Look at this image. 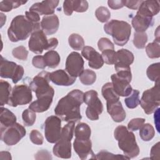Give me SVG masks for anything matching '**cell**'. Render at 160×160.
<instances>
[{
    "label": "cell",
    "mask_w": 160,
    "mask_h": 160,
    "mask_svg": "<svg viewBox=\"0 0 160 160\" xmlns=\"http://www.w3.org/2000/svg\"><path fill=\"white\" fill-rule=\"evenodd\" d=\"M79 80L82 84L86 86L92 85L96 80V74L94 71L89 69H84L79 76Z\"/></svg>",
    "instance_id": "1f68e13d"
},
{
    "label": "cell",
    "mask_w": 160,
    "mask_h": 160,
    "mask_svg": "<svg viewBox=\"0 0 160 160\" xmlns=\"http://www.w3.org/2000/svg\"><path fill=\"white\" fill-rule=\"evenodd\" d=\"M155 135V130L149 123L144 124L139 129V136L144 141H151Z\"/></svg>",
    "instance_id": "4dcf8cb0"
},
{
    "label": "cell",
    "mask_w": 160,
    "mask_h": 160,
    "mask_svg": "<svg viewBox=\"0 0 160 160\" xmlns=\"http://www.w3.org/2000/svg\"><path fill=\"white\" fill-rule=\"evenodd\" d=\"M159 142H158L155 144L151 149L150 152V158L152 159H159Z\"/></svg>",
    "instance_id": "816d5d0a"
},
{
    "label": "cell",
    "mask_w": 160,
    "mask_h": 160,
    "mask_svg": "<svg viewBox=\"0 0 160 160\" xmlns=\"http://www.w3.org/2000/svg\"><path fill=\"white\" fill-rule=\"evenodd\" d=\"M74 122H68L62 128L59 139L53 146V154L61 158L69 159L71 157V139L74 131Z\"/></svg>",
    "instance_id": "5b68a950"
},
{
    "label": "cell",
    "mask_w": 160,
    "mask_h": 160,
    "mask_svg": "<svg viewBox=\"0 0 160 160\" xmlns=\"http://www.w3.org/2000/svg\"><path fill=\"white\" fill-rule=\"evenodd\" d=\"M29 138L31 141L36 145H41L44 141V138L42 134L36 129H33L31 131Z\"/></svg>",
    "instance_id": "7dc6e473"
},
{
    "label": "cell",
    "mask_w": 160,
    "mask_h": 160,
    "mask_svg": "<svg viewBox=\"0 0 160 160\" xmlns=\"http://www.w3.org/2000/svg\"><path fill=\"white\" fill-rule=\"evenodd\" d=\"M145 119L144 118H134L131 119L128 124V129L131 131H136L140 129V128L144 124Z\"/></svg>",
    "instance_id": "bcb514c9"
},
{
    "label": "cell",
    "mask_w": 160,
    "mask_h": 160,
    "mask_svg": "<svg viewBox=\"0 0 160 160\" xmlns=\"http://www.w3.org/2000/svg\"><path fill=\"white\" fill-rule=\"evenodd\" d=\"M69 46L74 50L79 51L84 47V41L81 36L76 33L71 34L68 38Z\"/></svg>",
    "instance_id": "d6a6232c"
},
{
    "label": "cell",
    "mask_w": 160,
    "mask_h": 160,
    "mask_svg": "<svg viewBox=\"0 0 160 160\" xmlns=\"http://www.w3.org/2000/svg\"><path fill=\"white\" fill-rule=\"evenodd\" d=\"M131 24L136 32H145L153 24V18L136 12L135 16L132 19Z\"/></svg>",
    "instance_id": "cb8c5ba5"
},
{
    "label": "cell",
    "mask_w": 160,
    "mask_h": 160,
    "mask_svg": "<svg viewBox=\"0 0 160 160\" xmlns=\"http://www.w3.org/2000/svg\"><path fill=\"white\" fill-rule=\"evenodd\" d=\"M58 45V40L56 38L47 39L46 34L41 29L34 31L31 35L28 47L32 52L41 54L44 50H52Z\"/></svg>",
    "instance_id": "8992f818"
},
{
    "label": "cell",
    "mask_w": 160,
    "mask_h": 160,
    "mask_svg": "<svg viewBox=\"0 0 160 160\" xmlns=\"http://www.w3.org/2000/svg\"><path fill=\"white\" fill-rule=\"evenodd\" d=\"M95 159H112V160H124L130 159V158L126 155L114 154L106 150H102L96 154Z\"/></svg>",
    "instance_id": "d590c367"
},
{
    "label": "cell",
    "mask_w": 160,
    "mask_h": 160,
    "mask_svg": "<svg viewBox=\"0 0 160 160\" xmlns=\"http://www.w3.org/2000/svg\"><path fill=\"white\" fill-rule=\"evenodd\" d=\"M104 30L106 34L112 36L116 45L122 46L129 39L131 26L126 21L112 19L104 24Z\"/></svg>",
    "instance_id": "277c9868"
},
{
    "label": "cell",
    "mask_w": 160,
    "mask_h": 160,
    "mask_svg": "<svg viewBox=\"0 0 160 160\" xmlns=\"http://www.w3.org/2000/svg\"><path fill=\"white\" fill-rule=\"evenodd\" d=\"M24 73V70L22 66L7 60L1 55L0 76L2 78H10L14 84H16L22 79Z\"/></svg>",
    "instance_id": "8fae6325"
},
{
    "label": "cell",
    "mask_w": 160,
    "mask_h": 160,
    "mask_svg": "<svg viewBox=\"0 0 160 160\" xmlns=\"http://www.w3.org/2000/svg\"><path fill=\"white\" fill-rule=\"evenodd\" d=\"M12 54L14 58L18 59L25 61L28 58V51L26 49V48L24 46H20L12 49Z\"/></svg>",
    "instance_id": "7bdbcfd3"
},
{
    "label": "cell",
    "mask_w": 160,
    "mask_h": 160,
    "mask_svg": "<svg viewBox=\"0 0 160 160\" xmlns=\"http://www.w3.org/2000/svg\"><path fill=\"white\" fill-rule=\"evenodd\" d=\"M73 148L81 159H86L89 156L90 159H95L96 155L92 150V142L90 139H79L75 138L73 142Z\"/></svg>",
    "instance_id": "2e32d148"
},
{
    "label": "cell",
    "mask_w": 160,
    "mask_h": 160,
    "mask_svg": "<svg viewBox=\"0 0 160 160\" xmlns=\"http://www.w3.org/2000/svg\"><path fill=\"white\" fill-rule=\"evenodd\" d=\"M103 61L108 64H114L115 61L116 51L112 49H107L102 52Z\"/></svg>",
    "instance_id": "f6af8a7d"
},
{
    "label": "cell",
    "mask_w": 160,
    "mask_h": 160,
    "mask_svg": "<svg viewBox=\"0 0 160 160\" xmlns=\"http://www.w3.org/2000/svg\"><path fill=\"white\" fill-rule=\"evenodd\" d=\"M139 104L147 114L156 111L160 105L159 83H155L154 86L143 92Z\"/></svg>",
    "instance_id": "ba28073f"
},
{
    "label": "cell",
    "mask_w": 160,
    "mask_h": 160,
    "mask_svg": "<svg viewBox=\"0 0 160 160\" xmlns=\"http://www.w3.org/2000/svg\"><path fill=\"white\" fill-rule=\"evenodd\" d=\"M16 116L7 108L1 107L0 122L1 128H6L16 122Z\"/></svg>",
    "instance_id": "484cf974"
},
{
    "label": "cell",
    "mask_w": 160,
    "mask_h": 160,
    "mask_svg": "<svg viewBox=\"0 0 160 160\" xmlns=\"http://www.w3.org/2000/svg\"><path fill=\"white\" fill-rule=\"evenodd\" d=\"M129 96L125 98L124 102L128 108L134 109L139 104V91L137 89H132V92Z\"/></svg>",
    "instance_id": "74e56055"
},
{
    "label": "cell",
    "mask_w": 160,
    "mask_h": 160,
    "mask_svg": "<svg viewBox=\"0 0 160 160\" xmlns=\"http://www.w3.org/2000/svg\"><path fill=\"white\" fill-rule=\"evenodd\" d=\"M50 72L42 71L32 79L29 87L36 93L37 99L53 98L54 90L49 85Z\"/></svg>",
    "instance_id": "52a82bcc"
},
{
    "label": "cell",
    "mask_w": 160,
    "mask_h": 160,
    "mask_svg": "<svg viewBox=\"0 0 160 160\" xmlns=\"http://www.w3.org/2000/svg\"><path fill=\"white\" fill-rule=\"evenodd\" d=\"M159 62L151 64L146 70L148 78L155 83H159Z\"/></svg>",
    "instance_id": "e575fe53"
},
{
    "label": "cell",
    "mask_w": 160,
    "mask_h": 160,
    "mask_svg": "<svg viewBox=\"0 0 160 160\" xmlns=\"http://www.w3.org/2000/svg\"><path fill=\"white\" fill-rule=\"evenodd\" d=\"M95 16L98 20L101 22H106L111 18V12L108 9L104 6H100L96 9Z\"/></svg>",
    "instance_id": "60d3db41"
},
{
    "label": "cell",
    "mask_w": 160,
    "mask_h": 160,
    "mask_svg": "<svg viewBox=\"0 0 160 160\" xmlns=\"http://www.w3.org/2000/svg\"><path fill=\"white\" fill-rule=\"evenodd\" d=\"M81 55L88 61V66L92 69H100L104 64L101 54L91 46H84L81 50Z\"/></svg>",
    "instance_id": "e0dca14e"
},
{
    "label": "cell",
    "mask_w": 160,
    "mask_h": 160,
    "mask_svg": "<svg viewBox=\"0 0 160 160\" xmlns=\"http://www.w3.org/2000/svg\"><path fill=\"white\" fill-rule=\"evenodd\" d=\"M59 2V1L56 0H46L36 2L31 6L29 11L36 12L39 15H52L54 14Z\"/></svg>",
    "instance_id": "d6986e66"
},
{
    "label": "cell",
    "mask_w": 160,
    "mask_h": 160,
    "mask_svg": "<svg viewBox=\"0 0 160 160\" xmlns=\"http://www.w3.org/2000/svg\"><path fill=\"white\" fill-rule=\"evenodd\" d=\"M26 2L27 1H1L0 2V10L2 12H9L11 11L12 9H16Z\"/></svg>",
    "instance_id": "836d02e7"
},
{
    "label": "cell",
    "mask_w": 160,
    "mask_h": 160,
    "mask_svg": "<svg viewBox=\"0 0 160 160\" xmlns=\"http://www.w3.org/2000/svg\"><path fill=\"white\" fill-rule=\"evenodd\" d=\"M114 136L124 155L130 159L139 155V148L136 142L135 135L131 131H129L126 126L120 125L116 127L114 131Z\"/></svg>",
    "instance_id": "3957f363"
},
{
    "label": "cell",
    "mask_w": 160,
    "mask_h": 160,
    "mask_svg": "<svg viewBox=\"0 0 160 160\" xmlns=\"http://www.w3.org/2000/svg\"><path fill=\"white\" fill-rule=\"evenodd\" d=\"M71 5L72 11L78 12H86L88 9V2L82 0H71Z\"/></svg>",
    "instance_id": "b9f144b4"
},
{
    "label": "cell",
    "mask_w": 160,
    "mask_h": 160,
    "mask_svg": "<svg viewBox=\"0 0 160 160\" xmlns=\"http://www.w3.org/2000/svg\"><path fill=\"white\" fill-rule=\"evenodd\" d=\"M52 98L37 99L29 106V108L35 112H42L48 110L52 102Z\"/></svg>",
    "instance_id": "d4e9b609"
},
{
    "label": "cell",
    "mask_w": 160,
    "mask_h": 160,
    "mask_svg": "<svg viewBox=\"0 0 160 160\" xmlns=\"http://www.w3.org/2000/svg\"><path fill=\"white\" fill-rule=\"evenodd\" d=\"M148 41V36L146 32H136L134 34L133 44L138 49H143L145 48Z\"/></svg>",
    "instance_id": "f35d334b"
},
{
    "label": "cell",
    "mask_w": 160,
    "mask_h": 160,
    "mask_svg": "<svg viewBox=\"0 0 160 160\" xmlns=\"http://www.w3.org/2000/svg\"><path fill=\"white\" fill-rule=\"evenodd\" d=\"M111 79L113 89L119 96L125 97L131 94L132 91V88L130 85L131 80L117 74H112Z\"/></svg>",
    "instance_id": "9a60e30c"
},
{
    "label": "cell",
    "mask_w": 160,
    "mask_h": 160,
    "mask_svg": "<svg viewBox=\"0 0 160 160\" xmlns=\"http://www.w3.org/2000/svg\"><path fill=\"white\" fill-rule=\"evenodd\" d=\"M61 119L58 116H50L44 122V134L48 142L56 143L61 135Z\"/></svg>",
    "instance_id": "4fadbf2b"
},
{
    "label": "cell",
    "mask_w": 160,
    "mask_h": 160,
    "mask_svg": "<svg viewBox=\"0 0 160 160\" xmlns=\"http://www.w3.org/2000/svg\"><path fill=\"white\" fill-rule=\"evenodd\" d=\"M22 119L23 123L26 126H31L36 121V112L29 108L26 109L22 113Z\"/></svg>",
    "instance_id": "ab89813d"
},
{
    "label": "cell",
    "mask_w": 160,
    "mask_h": 160,
    "mask_svg": "<svg viewBox=\"0 0 160 160\" xmlns=\"http://www.w3.org/2000/svg\"><path fill=\"white\" fill-rule=\"evenodd\" d=\"M40 26L46 34H53L58 30L59 26V18L56 14L45 16L42 18Z\"/></svg>",
    "instance_id": "44dd1931"
},
{
    "label": "cell",
    "mask_w": 160,
    "mask_h": 160,
    "mask_svg": "<svg viewBox=\"0 0 160 160\" xmlns=\"http://www.w3.org/2000/svg\"><path fill=\"white\" fill-rule=\"evenodd\" d=\"M146 52L148 56L151 59L158 58L160 57V45L159 42L154 41L149 43L146 46Z\"/></svg>",
    "instance_id": "8d00e7d4"
},
{
    "label": "cell",
    "mask_w": 160,
    "mask_h": 160,
    "mask_svg": "<svg viewBox=\"0 0 160 160\" xmlns=\"http://www.w3.org/2000/svg\"><path fill=\"white\" fill-rule=\"evenodd\" d=\"M0 129L1 139L8 146L16 144L26 134L24 127L18 122L6 128H0Z\"/></svg>",
    "instance_id": "30bf717a"
},
{
    "label": "cell",
    "mask_w": 160,
    "mask_h": 160,
    "mask_svg": "<svg viewBox=\"0 0 160 160\" xmlns=\"http://www.w3.org/2000/svg\"><path fill=\"white\" fill-rule=\"evenodd\" d=\"M101 93L103 98L106 100V104L119 101V96L114 91L111 82H107L102 86Z\"/></svg>",
    "instance_id": "4316f807"
},
{
    "label": "cell",
    "mask_w": 160,
    "mask_h": 160,
    "mask_svg": "<svg viewBox=\"0 0 160 160\" xmlns=\"http://www.w3.org/2000/svg\"><path fill=\"white\" fill-rule=\"evenodd\" d=\"M142 1H131V0H125L123 1L124 6H126L129 9H137L139 8V6L142 3Z\"/></svg>",
    "instance_id": "f907efd6"
},
{
    "label": "cell",
    "mask_w": 160,
    "mask_h": 160,
    "mask_svg": "<svg viewBox=\"0 0 160 160\" xmlns=\"http://www.w3.org/2000/svg\"><path fill=\"white\" fill-rule=\"evenodd\" d=\"M46 66L50 68H56L58 66L61 61L59 53L54 50L48 51L44 55Z\"/></svg>",
    "instance_id": "f546056e"
},
{
    "label": "cell",
    "mask_w": 160,
    "mask_h": 160,
    "mask_svg": "<svg viewBox=\"0 0 160 160\" xmlns=\"http://www.w3.org/2000/svg\"><path fill=\"white\" fill-rule=\"evenodd\" d=\"M1 159H11V154L8 151H1Z\"/></svg>",
    "instance_id": "11a10c76"
},
{
    "label": "cell",
    "mask_w": 160,
    "mask_h": 160,
    "mask_svg": "<svg viewBox=\"0 0 160 160\" xmlns=\"http://www.w3.org/2000/svg\"><path fill=\"white\" fill-rule=\"evenodd\" d=\"M84 64V61L82 56L78 52L73 51L66 58L65 69L71 76L76 78L83 71Z\"/></svg>",
    "instance_id": "5bb4252c"
},
{
    "label": "cell",
    "mask_w": 160,
    "mask_h": 160,
    "mask_svg": "<svg viewBox=\"0 0 160 160\" xmlns=\"http://www.w3.org/2000/svg\"><path fill=\"white\" fill-rule=\"evenodd\" d=\"M50 81L58 86H69L76 81V78L71 76L65 70L58 69L50 73Z\"/></svg>",
    "instance_id": "ffe728a7"
},
{
    "label": "cell",
    "mask_w": 160,
    "mask_h": 160,
    "mask_svg": "<svg viewBox=\"0 0 160 160\" xmlns=\"http://www.w3.org/2000/svg\"><path fill=\"white\" fill-rule=\"evenodd\" d=\"M84 102L88 105L86 110L87 118L91 121L98 120L99 116L103 111V105L98 92L94 90L86 91L84 93Z\"/></svg>",
    "instance_id": "9c48e42d"
},
{
    "label": "cell",
    "mask_w": 160,
    "mask_h": 160,
    "mask_svg": "<svg viewBox=\"0 0 160 160\" xmlns=\"http://www.w3.org/2000/svg\"><path fill=\"white\" fill-rule=\"evenodd\" d=\"M98 47L101 52L107 49L114 50L113 43L107 38H100L98 42Z\"/></svg>",
    "instance_id": "ee69618b"
},
{
    "label": "cell",
    "mask_w": 160,
    "mask_h": 160,
    "mask_svg": "<svg viewBox=\"0 0 160 160\" xmlns=\"http://www.w3.org/2000/svg\"><path fill=\"white\" fill-rule=\"evenodd\" d=\"M32 99V90L26 84L16 85L12 88L8 105L12 107L29 104Z\"/></svg>",
    "instance_id": "7c38bea8"
},
{
    "label": "cell",
    "mask_w": 160,
    "mask_h": 160,
    "mask_svg": "<svg viewBox=\"0 0 160 160\" xmlns=\"http://www.w3.org/2000/svg\"><path fill=\"white\" fill-rule=\"evenodd\" d=\"M63 9H64V12L66 15L67 16H71L73 11L71 9V0H66L64 1L63 2Z\"/></svg>",
    "instance_id": "db71d44e"
},
{
    "label": "cell",
    "mask_w": 160,
    "mask_h": 160,
    "mask_svg": "<svg viewBox=\"0 0 160 160\" xmlns=\"http://www.w3.org/2000/svg\"><path fill=\"white\" fill-rule=\"evenodd\" d=\"M134 55L129 50L121 49L116 52L114 68L116 71L121 69H129L130 65L134 62Z\"/></svg>",
    "instance_id": "ac0fdd59"
},
{
    "label": "cell",
    "mask_w": 160,
    "mask_h": 160,
    "mask_svg": "<svg viewBox=\"0 0 160 160\" xmlns=\"http://www.w3.org/2000/svg\"><path fill=\"white\" fill-rule=\"evenodd\" d=\"M91 134V130L89 125L85 122L78 123L74 129V135L76 139H89Z\"/></svg>",
    "instance_id": "f1b7e54d"
},
{
    "label": "cell",
    "mask_w": 160,
    "mask_h": 160,
    "mask_svg": "<svg viewBox=\"0 0 160 160\" xmlns=\"http://www.w3.org/2000/svg\"><path fill=\"white\" fill-rule=\"evenodd\" d=\"M12 89L10 84L6 81H0V104L3 106L8 104Z\"/></svg>",
    "instance_id": "83f0119b"
},
{
    "label": "cell",
    "mask_w": 160,
    "mask_h": 160,
    "mask_svg": "<svg viewBox=\"0 0 160 160\" xmlns=\"http://www.w3.org/2000/svg\"><path fill=\"white\" fill-rule=\"evenodd\" d=\"M108 4L109 7L112 9H118L124 6L123 4V1H121H121L109 0L108 1Z\"/></svg>",
    "instance_id": "f5cc1de1"
},
{
    "label": "cell",
    "mask_w": 160,
    "mask_h": 160,
    "mask_svg": "<svg viewBox=\"0 0 160 160\" xmlns=\"http://www.w3.org/2000/svg\"><path fill=\"white\" fill-rule=\"evenodd\" d=\"M159 2L158 1H142L138 8L137 13L147 17L152 18L159 13Z\"/></svg>",
    "instance_id": "7402d4cb"
},
{
    "label": "cell",
    "mask_w": 160,
    "mask_h": 160,
    "mask_svg": "<svg viewBox=\"0 0 160 160\" xmlns=\"http://www.w3.org/2000/svg\"><path fill=\"white\" fill-rule=\"evenodd\" d=\"M25 16L31 22L35 24H40V15L36 12L32 11H26Z\"/></svg>",
    "instance_id": "681fc988"
},
{
    "label": "cell",
    "mask_w": 160,
    "mask_h": 160,
    "mask_svg": "<svg viewBox=\"0 0 160 160\" xmlns=\"http://www.w3.org/2000/svg\"><path fill=\"white\" fill-rule=\"evenodd\" d=\"M39 29L40 24L31 22L24 15H18L12 19L8 29V36L11 42L24 41Z\"/></svg>",
    "instance_id": "7a4b0ae2"
},
{
    "label": "cell",
    "mask_w": 160,
    "mask_h": 160,
    "mask_svg": "<svg viewBox=\"0 0 160 160\" xmlns=\"http://www.w3.org/2000/svg\"><path fill=\"white\" fill-rule=\"evenodd\" d=\"M106 107L108 112L114 121L120 122L126 119V114L120 101L106 104Z\"/></svg>",
    "instance_id": "603a6c76"
},
{
    "label": "cell",
    "mask_w": 160,
    "mask_h": 160,
    "mask_svg": "<svg viewBox=\"0 0 160 160\" xmlns=\"http://www.w3.org/2000/svg\"><path fill=\"white\" fill-rule=\"evenodd\" d=\"M83 102L84 92L79 89H74L58 101L54 112L64 121L76 122L82 118L80 107Z\"/></svg>",
    "instance_id": "6da1fadb"
},
{
    "label": "cell",
    "mask_w": 160,
    "mask_h": 160,
    "mask_svg": "<svg viewBox=\"0 0 160 160\" xmlns=\"http://www.w3.org/2000/svg\"><path fill=\"white\" fill-rule=\"evenodd\" d=\"M32 64L34 67L39 69H44L47 66L44 60V56L37 55L33 57L32 59Z\"/></svg>",
    "instance_id": "c3c4849f"
}]
</instances>
